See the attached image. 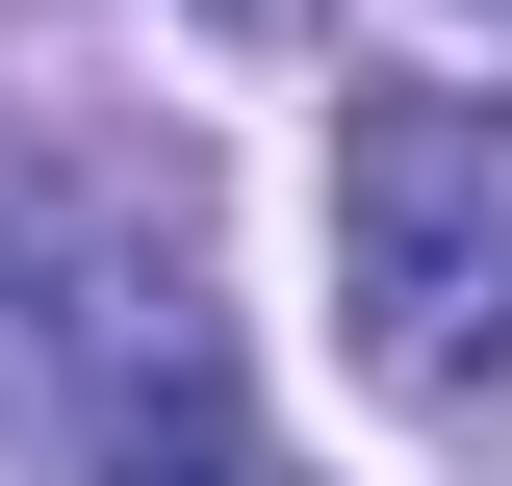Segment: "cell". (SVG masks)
Masks as SVG:
<instances>
[{
    "mask_svg": "<svg viewBox=\"0 0 512 486\" xmlns=\"http://www.w3.org/2000/svg\"><path fill=\"white\" fill-rule=\"evenodd\" d=\"M333 307H359L384 410H487L512 384V103L487 77H359V128H333Z\"/></svg>",
    "mask_w": 512,
    "mask_h": 486,
    "instance_id": "6da1fadb",
    "label": "cell"
},
{
    "mask_svg": "<svg viewBox=\"0 0 512 486\" xmlns=\"http://www.w3.org/2000/svg\"><path fill=\"white\" fill-rule=\"evenodd\" d=\"M103 486H308V461L231 410V333L154 307V333H103Z\"/></svg>",
    "mask_w": 512,
    "mask_h": 486,
    "instance_id": "7a4b0ae2",
    "label": "cell"
},
{
    "mask_svg": "<svg viewBox=\"0 0 512 486\" xmlns=\"http://www.w3.org/2000/svg\"><path fill=\"white\" fill-rule=\"evenodd\" d=\"M205 26H256V52H282V26H333V0H205Z\"/></svg>",
    "mask_w": 512,
    "mask_h": 486,
    "instance_id": "3957f363",
    "label": "cell"
},
{
    "mask_svg": "<svg viewBox=\"0 0 512 486\" xmlns=\"http://www.w3.org/2000/svg\"><path fill=\"white\" fill-rule=\"evenodd\" d=\"M487 26H512V0H487Z\"/></svg>",
    "mask_w": 512,
    "mask_h": 486,
    "instance_id": "277c9868",
    "label": "cell"
}]
</instances>
